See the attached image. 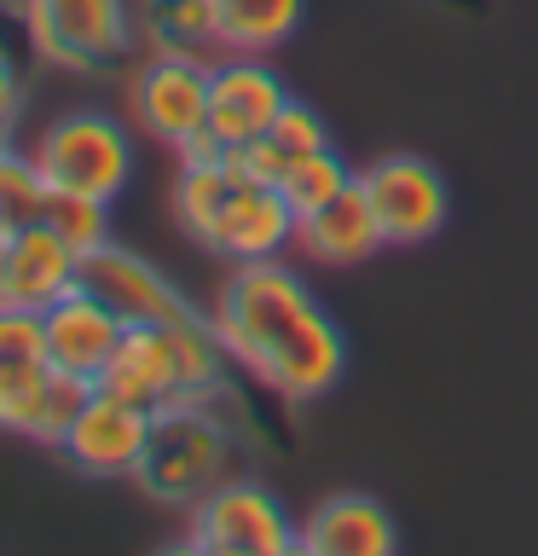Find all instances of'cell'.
<instances>
[{
    "instance_id": "cell-8",
    "label": "cell",
    "mask_w": 538,
    "mask_h": 556,
    "mask_svg": "<svg viewBox=\"0 0 538 556\" xmlns=\"http://www.w3.org/2000/svg\"><path fill=\"white\" fill-rule=\"evenodd\" d=\"M290 99L295 93L267 59H255V52H220L215 70H208V134L226 151L243 146V139H260V134H272V122Z\"/></svg>"
},
{
    "instance_id": "cell-5",
    "label": "cell",
    "mask_w": 538,
    "mask_h": 556,
    "mask_svg": "<svg viewBox=\"0 0 538 556\" xmlns=\"http://www.w3.org/2000/svg\"><path fill=\"white\" fill-rule=\"evenodd\" d=\"M24 29L47 64L81 70V76L121 64L139 41L133 0H24Z\"/></svg>"
},
{
    "instance_id": "cell-22",
    "label": "cell",
    "mask_w": 538,
    "mask_h": 556,
    "mask_svg": "<svg viewBox=\"0 0 538 556\" xmlns=\"http://www.w3.org/2000/svg\"><path fill=\"white\" fill-rule=\"evenodd\" d=\"M41 220L59 232L76 255H93L99 243H111V203L99 198H76V191H47Z\"/></svg>"
},
{
    "instance_id": "cell-1",
    "label": "cell",
    "mask_w": 538,
    "mask_h": 556,
    "mask_svg": "<svg viewBox=\"0 0 538 556\" xmlns=\"http://www.w3.org/2000/svg\"><path fill=\"white\" fill-rule=\"evenodd\" d=\"M232 476H243V452L238 434L226 429V417L215 412V400H174V406L151 412L145 452L133 464V486L151 504L191 510Z\"/></svg>"
},
{
    "instance_id": "cell-10",
    "label": "cell",
    "mask_w": 538,
    "mask_h": 556,
    "mask_svg": "<svg viewBox=\"0 0 538 556\" xmlns=\"http://www.w3.org/2000/svg\"><path fill=\"white\" fill-rule=\"evenodd\" d=\"M197 243L208 255H226L232 267L238 261H272L278 250L295 243V208L284 203L278 186H260V180H243L238 174Z\"/></svg>"
},
{
    "instance_id": "cell-7",
    "label": "cell",
    "mask_w": 538,
    "mask_h": 556,
    "mask_svg": "<svg viewBox=\"0 0 538 556\" xmlns=\"http://www.w3.org/2000/svg\"><path fill=\"white\" fill-rule=\"evenodd\" d=\"M359 186H364V198H371L388 243H428L451 215L446 174L417 151H388V156H376V163H364Z\"/></svg>"
},
{
    "instance_id": "cell-17",
    "label": "cell",
    "mask_w": 538,
    "mask_h": 556,
    "mask_svg": "<svg viewBox=\"0 0 538 556\" xmlns=\"http://www.w3.org/2000/svg\"><path fill=\"white\" fill-rule=\"evenodd\" d=\"M81 278L93 285L104 302H111L121 319H180V313H191V302L180 290L168 285L163 273L151 267V261H139L133 250H121V243H99L93 255H81Z\"/></svg>"
},
{
    "instance_id": "cell-4",
    "label": "cell",
    "mask_w": 538,
    "mask_h": 556,
    "mask_svg": "<svg viewBox=\"0 0 538 556\" xmlns=\"http://www.w3.org/2000/svg\"><path fill=\"white\" fill-rule=\"evenodd\" d=\"M185 551L290 556V551H302V521H290V510L278 504L272 486H260L255 476H232L185 510Z\"/></svg>"
},
{
    "instance_id": "cell-15",
    "label": "cell",
    "mask_w": 538,
    "mask_h": 556,
    "mask_svg": "<svg viewBox=\"0 0 538 556\" xmlns=\"http://www.w3.org/2000/svg\"><path fill=\"white\" fill-rule=\"evenodd\" d=\"M399 528L371 493H330L302 521V556H394Z\"/></svg>"
},
{
    "instance_id": "cell-16",
    "label": "cell",
    "mask_w": 538,
    "mask_h": 556,
    "mask_svg": "<svg viewBox=\"0 0 538 556\" xmlns=\"http://www.w3.org/2000/svg\"><path fill=\"white\" fill-rule=\"evenodd\" d=\"M295 243H302L319 267H359V261H371L376 250H388V232H382L359 174H354V186L336 191L324 208H312V215L295 220Z\"/></svg>"
},
{
    "instance_id": "cell-18",
    "label": "cell",
    "mask_w": 538,
    "mask_h": 556,
    "mask_svg": "<svg viewBox=\"0 0 538 556\" xmlns=\"http://www.w3.org/2000/svg\"><path fill=\"white\" fill-rule=\"evenodd\" d=\"M342 371H347V342H342L336 319H330V313L319 307V313H312V319L272 354V365L260 371V382H267L278 400H295V406H307V400H319V394L336 389Z\"/></svg>"
},
{
    "instance_id": "cell-12",
    "label": "cell",
    "mask_w": 538,
    "mask_h": 556,
    "mask_svg": "<svg viewBox=\"0 0 538 556\" xmlns=\"http://www.w3.org/2000/svg\"><path fill=\"white\" fill-rule=\"evenodd\" d=\"M0 267H7V307L41 313L64 290L81 285V255L52 232L47 220H17L0 232Z\"/></svg>"
},
{
    "instance_id": "cell-13",
    "label": "cell",
    "mask_w": 538,
    "mask_h": 556,
    "mask_svg": "<svg viewBox=\"0 0 538 556\" xmlns=\"http://www.w3.org/2000/svg\"><path fill=\"white\" fill-rule=\"evenodd\" d=\"M41 330H47V354H52L59 371H76V377H93L99 382L104 359L116 354L128 319H121V313L81 278L76 290H64L52 307H41Z\"/></svg>"
},
{
    "instance_id": "cell-6",
    "label": "cell",
    "mask_w": 538,
    "mask_h": 556,
    "mask_svg": "<svg viewBox=\"0 0 538 556\" xmlns=\"http://www.w3.org/2000/svg\"><path fill=\"white\" fill-rule=\"evenodd\" d=\"M208 59L185 52H151L128 76V116L133 128L168 151H185L197 134H208Z\"/></svg>"
},
{
    "instance_id": "cell-28",
    "label": "cell",
    "mask_w": 538,
    "mask_h": 556,
    "mask_svg": "<svg viewBox=\"0 0 538 556\" xmlns=\"http://www.w3.org/2000/svg\"><path fill=\"white\" fill-rule=\"evenodd\" d=\"M0 232H7V208H0Z\"/></svg>"
},
{
    "instance_id": "cell-20",
    "label": "cell",
    "mask_w": 538,
    "mask_h": 556,
    "mask_svg": "<svg viewBox=\"0 0 538 556\" xmlns=\"http://www.w3.org/2000/svg\"><path fill=\"white\" fill-rule=\"evenodd\" d=\"M302 29V0H215L220 52H255L267 59Z\"/></svg>"
},
{
    "instance_id": "cell-3",
    "label": "cell",
    "mask_w": 538,
    "mask_h": 556,
    "mask_svg": "<svg viewBox=\"0 0 538 556\" xmlns=\"http://www.w3.org/2000/svg\"><path fill=\"white\" fill-rule=\"evenodd\" d=\"M29 163L47 180V191H76V198L111 203L133 180V139L104 111H64L35 134Z\"/></svg>"
},
{
    "instance_id": "cell-9",
    "label": "cell",
    "mask_w": 538,
    "mask_h": 556,
    "mask_svg": "<svg viewBox=\"0 0 538 556\" xmlns=\"http://www.w3.org/2000/svg\"><path fill=\"white\" fill-rule=\"evenodd\" d=\"M185 319V313H180ZM180 319H133L121 330L116 354L104 359L99 389H111L133 406H174L185 400V377H180Z\"/></svg>"
},
{
    "instance_id": "cell-25",
    "label": "cell",
    "mask_w": 538,
    "mask_h": 556,
    "mask_svg": "<svg viewBox=\"0 0 538 556\" xmlns=\"http://www.w3.org/2000/svg\"><path fill=\"white\" fill-rule=\"evenodd\" d=\"M226 156H232V168L243 174V180H260V186H278V180H284V168H290V151L278 146L272 134L243 139V146H232Z\"/></svg>"
},
{
    "instance_id": "cell-14",
    "label": "cell",
    "mask_w": 538,
    "mask_h": 556,
    "mask_svg": "<svg viewBox=\"0 0 538 556\" xmlns=\"http://www.w3.org/2000/svg\"><path fill=\"white\" fill-rule=\"evenodd\" d=\"M47 382H52V354L41 313L0 307V429L29 434L35 417H41Z\"/></svg>"
},
{
    "instance_id": "cell-21",
    "label": "cell",
    "mask_w": 538,
    "mask_h": 556,
    "mask_svg": "<svg viewBox=\"0 0 538 556\" xmlns=\"http://www.w3.org/2000/svg\"><path fill=\"white\" fill-rule=\"evenodd\" d=\"M354 186V168L342 163V151L336 146H324V151H307V156H295V163L284 168V180H278V191H284V203L295 208V220L312 215V208H324L336 191Z\"/></svg>"
},
{
    "instance_id": "cell-23",
    "label": "cell",
    "mask_w": 538,
    "mask_h": 556,
    "mask_svg": "<svg viewBox=\"0 0 538 556\" xmlns=\"http://www.w3.org/2000/svg\"><path fill=\"white\" fill-rule=\"evenodd\" d=\"M99 382L93 377H76V371H59L52 365V382H47V400H41V417H35V429H29V441H41L59 452V441L69 434V424H76V412L87 406V394H93Z\"/></svg>"
},
{
    "instance_id": "cell-24",
    "label": "cell",
    "mask_w": 538,
    "mask_h": 556,
    "mask_svg": "<svg viewBox=\"0 0 538 556\" xmlns=\"http://www.w3.org/2000/svg\"><path fill=\"white\" fill-rule=\"evenodd\" d=\"M272 139L290 151V163H295V156H307V151H324L330 146V128H324V116L312 111V104L290 99L284 111H278V122H272Z\"/></svg>"
},
{
    "instance_id": "cell-2",
    "label": "cell",
    "mask_w": 538,
    "mask_h": 556,
    "mask_svg": "<svg viewBox=\"0 0 538 556\" xmlns=\"http://www.w3.org/2000/svg\"><path fill=\"white\" fill-rule=\"evenodd\" d=\"M312 313H319L312 290L278 255L272 261H238L232 278H226L220 295H215V330H220L226 354H232L249 377L267 371L272 354L312 319Z\"/></svg>"
},
{
    "instance_id": "cell-11",
    "label": "cell",
    "mask_w": 538,
    "mask_h": 556,
    "mask_svg": "<svg viewBox=\"0 0 538 556\" xmlns=\"http://www.w3.org/2000/svg\"><path fill=\"white\" fill-rule=\"evenodd\" d=\"M145 434H151V412L145 406H133V400H121L111 389H93L87 406L76 412V424H69V434L59 441V452L81 469V476H99V481L128 476L133 481V464H139V452H145Z\"/></svg>"
},
{
    "instance_id": "cell-19",
    "label": "cell",
    "mask_w": 538,
    "mask_h": 556,
    "mask_svg": "<svg viewBox=\"0 0 538 556\" xmlns=\"http://www.w3.org/2000/svg\"><path fill=\"white\" fill-rule=\"evenodd\" d=\"M133 29L151 52H185V59H220L215 0H133Z\"/></svg>"
},
{
    "instance_id": "cell-26",
    "label": "cell",
    "mask_w": 538,
    "mask_h": 556,
    "mask_svg": "<svg viewBox=\"0 0 538 556\" xmlns=\"http://www.w3.org/2000/svg\"><path fill=\"white\" fill-rule=\"evenodd\" d=\"M17 111H24V81H17V64L7 59V52H0V139L12 134Z\"/></svg>"
},
{
    "instance_id": "cell-27",
    "label": "cell",
    "mask_w": 538,
    "mask_h": 556,
    "mask_svg": "<svg viewBox=\"0 0 538 556\" xmlns=\"http://www.w3.org/2000/svg\"><path fill=\"white\" fill-rule=\"evenodd\" d=\"M0 307H7V267H0Z\"/></svg>"
}]
</instances>
